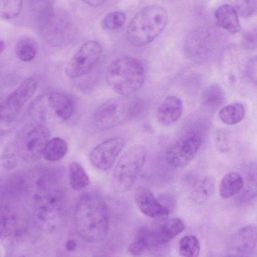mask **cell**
Here are the masks:
<instances>
[{"mask_svg":"<svg viewBox=\"0 0 257 257\" xmlns=\"http://www.w3.org/2000/svg\"><path fill=\"white\" fill-rule=\"evenodd\" d=\"M40 25L44 38L51 45H61L70 38L72 29L69 22L63 17L57 16L54 12L40 22Z\"/></svg>","mask_w":257,"mask_h":257,"instance_id":"obj_12","label":"cell"},{"mask_svg":"<svg viewBox=\"0 0 257 257\" xmlns=\"http://www.w3.org/2000/svg\"><path fill=\"white\" fill-rule=\"evenodd\" d=\"M50 136L49 130L44 124L36 123L25 125L16 137L15 151L24 161L36 162L43 157Z\"/></svg>","mask_w":257,"mask_h":257,"instance_id":"obj_7","label":"cell"},{"mask_svg":"<svg viewBox=\"0 0 257 257\" xmlns=\"http://www.w3.org/2000/svg\"><path fill=\"white\" fill-rule=\"evenodd\" d=\"M246 72L251 80L257 85V56L248 61L246 65Z\"/></svg>","mask_w":257,"mask_h":257,"instance_id":"obj_37","label":"cell"},{"mask_svg":"<svg viewBox=\"0 0 257 257\" xmlns=\"http://www.w3.org/2000/svg\"><path fill=\"white\" fill-rule=\"evenodd\" d=\"M38 52L36 42L31 38L24 37L20 39L15 46L17 57L22 61L29 62L36 57Z\"/></svg>","mask_w":257,"mask_h":257,"instance_id":"obj_27","label":"cell"},{"mask_svg":"<svg viewBox=\"0 0 257 257\" xmlns=\"http://www.w3.org/2000/svg\"><path fill=\"white\" fill-rule=\"evenodd\" d=\"M202 142V134L197 128L189 129L179 136L167 149L166 159L176 169L183 168L194 159Z\"/></svg>","mask_w":257,"mask_h":257,"instance_id":"obj_8","label":"cell"},{"mask_svg":"<svg viewBox=\"0 0 257 257\" xmlns=\"http://www.w3.org/2000/svg\"><path fill=\"white\" fill-rule=\"evenodd\" d=\"M22 7L21 0H1L0 14L6 19L16 18L20 14Z\"/></svg>","mask_w":257,"mask_h":257,"instance_id":"obj_30","label":"cell"},{"mask_svg":"<svg viewBox=\"0 0 257 257\" xmlns=\"http://www.w3.org/2000/svg\"><path fill=\"white\" fill-rule=\"evenodd\" d=\"M125 145L124 140L121 137L107 139L92 150L89 154V160L96 169L107 170L113 166Z\"/></svg>","mask_w":257,"mask_h":257,"instance_id":"obj_11","label":"cell"},{"mask_svg":"<svg viewBox=\"0 0 257 257\" xmlns=\"http://www.w3.org/2000/svg\"><path fill=\"white\" fill-rule=\"evenodd\" d=\"M257 243V226L248 224L241 228L233 241L237 254L244 256L252 252Z\"/></svg>","mask_w":257,"mask_h":257,"instance_id":"obj_16","label":"cell"},{"mask_svg":"<svg viewBox=\"0 0 257 257\" xmlns=\"http://www.w3.org/2000/svg\"><path fill=\"white\" fill-rule=\"evenodd\" d=\"M160 202L170 212L175 205V199L169 194H162L158 199Z\"/></svg>","mask_w":257,"mask_h":257,"instance_id":"obj_39","label":"cell"},{"mask_svg":"<svg viewBox=\"0 0 257 257\" xmlns=\"http://www.w3.org/2000/svg\"><path fill=\"white\" fill-rule=\"evenodd\" d=\"M141 103L129 96L111 98L95 111L92 122L99 130H107L120 125L135 117L141 110Z\"/></svg>","mask_w":257,"mask_h":257,"instance_id":"obj_5","label":"cell"},{"mask_svg":"<svg viewBox=\"0 0 257 257\" xmlns=\"http://www.w3.org/2000/svg\"><path fill=\"white\" fill-rule=\"evenodd\" d=\"M33 13L40 23L49 17L53 11V1H29Z\"/></svg>","mask_w":257,"mask_h":257,"instance_id":"obj_31","label":"cell"},{"mask_svg":"<svg viewBox=\"0 0 257 257\" xmlns=\"http://www.w3.org/2000/svg\"><path fill=\"white\" fill-rule=\"evenodd\" d=\"M67 151V142L62 138L54 137L50 139L46 144L43 157L47 161L55 162L63 159Z\"/></svg>","mask_w":257,"mask_h":257,"instance_id":"obj_22","label":"cell"},{"mask_svg":"<svg viewBox=\"0 0 257 257\" xmlns=\"http://www.w3.org/2000/svg\"><path fill=\"white\" fill-rule=\"evenodd\" d=\"M200 244L194 235H186L179 242V252L183 257H198L200 252Z\"/></svg>","mask_w":257,"mask_h":257,"instance_id":"obj_29","label":"cell"},{"mask_svg":"<svg viewBox=\"0 0 257 257\" xmlns=\"http://www.w3.org/2000/svg\"><path fill=\"white\" fill-rule=\"evenodd\" d=\"M182 110L181 100L177 96H168L158 108V121L163 126H169L179 119Z\"/></svg>","mask_w":257,"mask_h":257,"instance_id":"obj_14","label":"cell"},{"mask_svg":"<svg viewBox=\"0 0 257 257\" xmlns=\"http://www.w3.org/2000/svg\"><path fill=\"white\" fill-rule=\"evenodd\" d=\"M17 257H26V256H24V255H20V256H18Z\"/></svg>","mask_w":257,"mask_h":257,"instance_id":"obj_43","label":"cell"},{"mask_svg":"<svg viewBox=\"0 0 257 257\" xmlns=\"http://www.w3.org/2000/svg\"><path fill=\"white\" fill-rule=\"evenodd\" d=\"M185 227L184 222L178 218L167 220L159 229L156 230L160 245L171 241Z\"/></svg>","mask_w":257,"mask_h":257,"instance_id":"obj_21","label":"cell"},{"mask_svg":"<svg viewBox=\"0 0 257 257\" xmlns=\"http://www.w3.org/2000/svg\"><path fill=\"white\" fill-rule=\"evenodd\" d=\"M126 16L122 12H111L103 17L101 25L106 30H114L121 28L123 25Z\"/></svg>","mask_w":257,"mask_h":257,"instance_id":"obj_32","label":"cell"},{"mask_svg":"<svg viewBox=\"0 0 257 257\" xmlns=\"http://www.w3.org/2000/svg\"><path fill=\"white\" fill-rule=\"evenodd\" d=\"M224 101V92L218 84H213L208 86L202 93V103L208 108L216 109L219 107Z\"/></svg>","mask_w":257,"mask_h":257,"instance_id":"obj_25","label":"cell"},{"mask_svg":"<svg viewBox=\"0 0 257 257\" xmlns=\"http://www.w3.org/2000/svg\"><path fill=\"white\" fill-rule=\"evenodd\" d=\"M167 19V11L159 5H150L142 8L128 25L126 32L128 41L135 46L150 43L161 33Z\"/></svg>","mask_w":257,"mask_h":257,"instance_id":"obj_4","label":"cell"},{"mask_svg":"<svg viewBox=\"0 0 257 257\" xmlns=\"http://www.w3.org/2000/svg\"><path fill=\"white\" fill-rule=\"evenodd\" d=\"M74 218L76 230L87 241L102 240L108 231L107 209L99 195L88 193L78 199L74 209Z\"/></svg>","mask_w":257,"mask_h":257,"instance_id":"obj_1","label":"cell"},{"mask_svg":"<svg viewBox=\"0 0 257 257\" xmlns=\"http://www.w3.org/2000/svg\"><path fill=\"white\" fill-rule=\"evenodd\" d=\"M102 48L97 41L90 40L83 43L68 62L65 74L69 78H76L89 72L99 59Z\"/></svg>","mask_w":257,"mask_h":257,"instance_id":"obj_10","label":"cell"},{"mask_svg":"<svg viewBox=\"0 0 257 257\" xmlns=\"http://www.w3.org/2000/svg\"><path fill=\"white\" fill-rule=\"evenodd\" d=\"M65 205V194L55 178L48 174L40 176L33 196L34 213L39 224L46 230L54 229Z\"/></svg>","mask_w":257,"mask_h":257,"instance_id":"obj_2","label":"cell"},{"mask_svg":"<svg viewBox=\"0 0 257 257\" xmlns=\"http://www.w3.org/2000/svg\"><path fill=\"white\" fill-rule=\"evenodd\" d=\"M146 249V247L141 242L136 240L130 244L128 247V252L136 256L141 255Z\"/></svg>","mask_w":257,"mask_h":257,"instance_id":"obj_38","label":"cell"},{"mask_svg":"<svg viewBox=\"0 0 257 257\" xmlns=\"http://www.w3.org/2000/svg\"><path fill=\"white\" fill-rule=\"evenodd\" d=\"M47 95H40L30 104L28 112L32 118L38 122H44L47 119Z\"/></svg>","mask_w":257,"mask_h":257,"instance_id":"obj_28","label":"cell"},{"mask_svg":"<svg viewBox=\"0 0 257 257\" xmlns=\"http://www.w3.org/2000/svg\"><path fill=\"white\" fill-rule=\"evenodd\" d=\"M243 186L237 194L239 202L248 201L257 195V163H253L245 168Z\"/></svg>","mask_w":257,"mask_h":257,"instance_id":"obj_18","label":"cell"},{"mask_svg":"<svg viewBox=\"0 0 257 257\" xmlns=\"http://www.w3.org/2000/svg\"><path fill=\"white\" fill-rule=\"evenodd\" d=\"M216 24L231 34L241 30L237 14L233 6L225 4L220 6L215 12Z\"/></svg>","mask_w":257,"mask_h":257,"instance_id":"obj_17","label":"cell"},{"mask_svg":"<svg viewBox=\"0 0 257 257\" xmlns=\"http://www.w3.org/2000/svg\"><path fill=\"white\" fill-rule=\"evenodd\" d=\"M83 2L91 7H98L103 5L105 2V1L101 0H87Z\"/></svg>","mask_w":257,"mask_h":257,"instance_id":"obj_40","label":"cell"},{"mask_svg":"<svg viewBox=\"0 0 257 257\" xmlns=\"http://www.w3.org/2000/svg\"><path fill=\"white\" fill-rule=\"evenodd\" d=\"M215 181L211 176H206L199 180L193 186L191 195L197 202H202L208 199L214 193Z\"/></svg>","mask_w":257,"mask_h":257,"instance_id":"obj_23","label":"cell"},{"mask_svg":"<svg viewBox=\"0 0 257 257\" xmlns=\"http://www.w3.org/2000/svg\"><path fill=\"white\" fill-rule=\"evenodd\" d=\"M216 145L217 150L220 152L224 153L229 150L228 138L224 131H219L216 135Z\"/></svg>","mask_w":257,"mask_h":257,"instance_id":"obj_36","label":"cell"},{"mask_svg":"<svg viewBox=\"0 0 257 257\" xmlns=\"http://www.w3.org/2000/svg\"><path fill=\"white\" fill-rule=\"evenodd\" d=\"M135 200L140 210L151 218L165 219L169 210L160 202L152 192L146 187H138L135 192Z\"/></svg>","mask_w":257,"mask_h":257,"instance_id":"obj_13","label":"cell"},{"mask_svg":"<svg viewBox=\"0 0 257 257\" xmlns=\"http://www.w3.org/2000/svg\"><path fill=\"white\" fill-rule=\"evenodd\" d=\"M47 101L49 107L57 118L66 121L72 116L73 103L65 94L59 91L51 92L47 95Z\"/></svg>","mask_w":257,"mask_h":257,"instance_id":"obj_15","label":"cell"},{"mask_svg":"<svg viewBox=\"0 0 257 257\" xmlns=\"http://www.w3.org/2000/svg\"><path fill=\"white\" fill-rule=\"evenodd\" d=\"M37 87V83L35 78L29 77L23 80L1 103V121L6 123L14 121L26 103L34 94Z\"/></svg>","mask_w":257,"mask_h":257,"instance_id":"obj_9","label":"cell"},{"mask_svg":"<svg viewBox=\"0 0 257 257\" xmlns=\"http://www.w3.org/2000/svg\"><path fill=\"white\" fill-rule=\"evenodd\" d=\"M69 179L71 188L76 191L85 188L90 182L88 175L82 165L76 162H73L69 165Z\"/></svg>","mask_w":257,"mask_h":257,"instance_id":"obj_24","label":"cell"},{"mask_svg":"<svg viewBox=\"0 0 257 257\" xmlns=\"http://www.w3.org/2000/svg\"><path fill=\"white\" fill-rule=\"evenodd\" d=\"M237 14L242 17H248L254 11L256 2L254 1H238L234 2V7Z\"/></svg>","mask_w":257,"mask_h":257,"instance_id":"obj_34","label":"cell"},{"mask_svg":"<svg viewBox=\"0 0 257 257\" xmlns=\"http://www.w3.org/2000/svg\"><path fill=\"white\" fill-rule=\"evenodd\" d=\"M30 187V182L26 175L16 173L6 180L2 191L10 197L20 198L28 193Z\"/></svg>","mask_w":257,"mask_h":257,"instance_id":"obj_19","label":"cell"},{"mask_svg":"<svg viewBox=\"0 0 257 257\" xmlns=\"http://www.w3.org/2000/svg\"><path fill=\"white\" fill-rule=\"evenodd\" d=\"M1 233L6 234L10 232L17 222L15 213L9 207L4 206L1 207Z\"/></svg>","mask_w":257,"mask_h":257,"instance_id":"obj_33","label":"cell"},{"mask_svg":"<svg viewBox=\"0 0 257 257\" xmlns=\"http://www.w3.org/2000/svg\"><path fill=\"white\" fill-rule=\"evenodd\" d=\"M225 257H244V256L238 254H229Z\"/></svg>","mask_w":257,"mask_h":257,"instance_id":"obj_42","label":"cell"},{"mask_svg":"<svg viewBox=\"0 0 257 257\" xmlns=\"http://www.w3.org/2000/svg\"><path fill=\"white\" fill-rule=\"evenodd\" d=\"M241 43L246 49H257V29H253L244 32L242 35Z\"/></svg>","mask_w":257,"mask_h":257,"instance_id":"obj_35","label":"cell"},{"mask_svg":"<svg viewBox=\"0 0 257 257\" xmlns=\"http://www.w3.org/2000/svg\"><path fill=\"white\" fill-rule=\"evenodd\" d=\"M146 158V151L142 146L134 145L125 151L112 173L111 185L113 190L118 192L128 190L141 172Z\"/></svg>","mask_w":257,"mask_h":257,"instance_id":"obj_6","label":"cell"},{"mask_svg":"<svg viewBox=\"0 0 257 257\" xmlns=\"http://www.w3.org/2000/svg\"><path fill=\"white\" fill-rule=\"evenodd\" d=\"M245 110L239 103H234L222 107L218 115L222 122L227 125H233L241 121L244 118Z\"/></svg>","mask_w":257,"mask_h":257,"instance_id":"obj_26","label":"cell"},{"mask_svg":"<svg viewBox=\"0 0 257 257\" xmlns=\"http://www.w3.org/2000/svg\"><path fill=\"white\" fill-rule=\"evenodd\" d=\"M243 186L242 175L236 172H231L225 174L219 185V193L224 198L237 195Z\"/></svg>","mask_w":257,"mask_h":257,"instance_id":"obj_20","label":"cell"},{"mask_svg":"<svg viewBox=\"0 0 257 257\" xmlns=\"http://www.w3.org/2000/svg\"><path fill=\"white\" fill-rule=\"evenodd\" d=\"M105 80L115 93L128 96L140 89L145 79L142 64L136 58L122 56L113 60L107 67Z\"/></svg>","mask_w":257,"mask_h":257,"instance_id":"obj_3","label":"cell"},{"mask_svg":"<svg viewBox=\"0 0 257 257\" xmlns=\"http://www.w3.org/2000/svg\"><path fill=\"white\" fill-rule=\"evenodd\" d=\"M76 243L73 240H70L66 244V247L69 250H72L75 249Z\"/></svg>","mask_w":257,"mask_h":257,"instance_id":"obj_41","label":"cell"}]
</instances>
